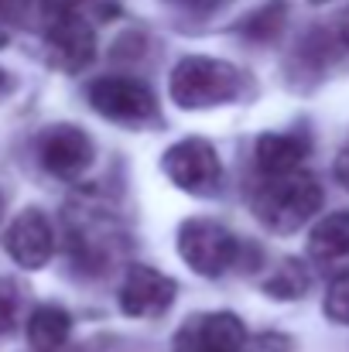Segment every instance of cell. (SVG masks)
<instances>
[{"instance_id":"obj_13","label":"cell","mask_w":349,"mask_h":352,"mask_svg":"<svg viewBox=\"0 0 349 352\" xmlns=\"http://www.w3.org/2000/svg\"><path fill=\"white\" fill-rule=\"evenodd\" d=\"M308 137L302 130L291 133H264L257 140V168L264 175H288L298 171L302 161L308 157Z\"/></svg>"},{"instance_id":"obj_22","label":"cell","mask_w":349,"mask_h":352,"mask_svg":"<svg viewBox=\"0 0 349 352\" xmlns=\"http://www.w3.org/2000/svg\"><path fill=\"white\" fill-rule=\"evenodd\" d=\"M178 7H185V10H199V14H206V10H216V7H223L226 0H175Z\"/></svg>"},{"instance_id":"obj_6","label":"cell","mask_w":349,"mask_h":352,"mask_svg":"<svg viewBox=\"0 0 349 352\" xmlns=\"http://www.w3.org/2000/svg\"><path fill=\"white\" fill-rule=\"evenodd\" d=\"M86 96L100 117L123 123V126H144V123L158 120L154 93L140 79H130V76H103V79L89 82Z\"/></svg>"},{"instance_id":"obj_4","label":"cell","mask_w":349,"mask_h":352,"mask_svg":"<svg viewBox=\"0 0 349 352\" xmlns=\"http://www.w3.org/2000/svg\"><path fill=\"white\" fill-rule=\"evenodd\" d=\"M65 239H69V260L79 274L100 277L110 274L114 260L123 250V233L103 209H72L65 216Z\"/></svg>"},{"instance_id":"obj_19","label":"cell","mask_w":349,"mask_h":352,"mask_svg":"<svg viewBox=\"0 0 349 352\" xmlns=\"http://www.w3.org/2000/svg\"><path fill=\"white\" fill-rule=\"evenodd\" d=\"M31 0H0V48L14 38V31L21 28L24 14H28Z\"/></svg>"},{"instance_id":"obj_18","label":"cell","mask_w":349,"mask_h":352,"mask_svg":"<svg viewBox=\"0 0 349 352\" xmlns=\"http://www.w3.org/2000/svg\"><path fill=\"white\" fill-rule=\"evenodd\" d=\"M17 311H21V294L17 284L0 277V336H7L17 325Z\"/></svg>"},{"instance_id":"obj_1","label":"cell","mask_w":349,"mask_h":352,"mask_svg":"<svg viewBox=\"0 0 349 352\" xmlns=\"http://www.w3.org/2000/svg\"><path fill=\"white\" fill-rule=\"evenodd\" d=\"M322 185L308 171L264 175V185L253 192V216L274 233H295L322 209Z\"/></svg>"},{"instance_id":"obj_23","label":"cell","mask_w":349,"mask_h":352,"mask_svg":"<svg viewBox=\"0 0 349 352\" xmlns=\"http://www.w3.org/2000/svg\"><path fill=\"white\" fill-rule=\"evenodd\" d=\"M339 41L349 52V10H343V17H339Z\"/></svg>"},{"instance_id":"obj_15","label":"cell","mask_w":349,"mask_h":352,"mask_svg":"<svg viewBox=\"0 0 349 352\" xmlns=\"http://www.w3.org/2000/svg\"><path fill=\"white\" fill-rule=\"evenodd\" d=\"M284 24H288V7H284V0H271V3L257 7L250 17H243L240 34H243L246 41H253V45H271V41H277V34L284 31Z\"/></svg>"},{"instance_id":"obj_24","label":"cell","mask_w":349,"mask_h":352,"mask_svg":"<svg viewBox=\"0 0 349 352\" xmlns=\"http://www.w3.org/2000/svg\"><path fill=\"white\" fill-rule=\"evenodd\" d=\"M7 89H10V76H7V72H3V69H0V96H3V93H7Z\"/></svg>"},{"instance_id":"obj_26","label":"cell","mask_w":349,"mask_h":352,"mask_svg":"<svg viewBox=\"0 0 349 352\" xmlns=\"http://www.w3.org/2000/svg\"><path fill=\"white\" fill-rule=\"evenodd\" d=\"M0 212H3V199H0Z\"/></svg>"},{"instance_id":"obj_21","label":"cell","mask_w":349,"mask_h":352,"mask_svg":"<svg viewBox=\"0 0 349 352\" xmlns=\"http://www.w3.org/2000/svg\"><path fill=\"white\" fill-rule=\"evenodd\" d=\"M336 178H339V185L349 192V144L339 151V157H336Z\"/></svg>"},{"instance_id":"obj_5","label":"cell","mask_w":349,"mask_h":352,"mask_svg":"<svg viewBox=\"0 0 349 352\" xmlns=\"http://www.w3.org/2000/svg\"><path fill=\"white\" fill-rule=\"evenodd\" d=\"M178 253L202 277H220L243 260L240 239L213 219H189L178 230Z\"/></svg>"},{"instance_id":"obj_12","label":"cell","mask_w":349,"mask_h":352,"mask_svg":"<svg viewBox=\"0 0 349 352\" xmlns=\"http://www.w3.org/2000/svg\"><path fill=\"white\" fill-rule=\"evenodd\" d=\"M308 256L322 270H349V212H332L312 230Z\"/></svg>"},{"instance_id":"obj_2","label":"cell","mask_w":349,"mask_h":352,"mask_svg":"<svg viewBox=\"0 0 349 352\" xmlns=\"http://www.w3.org/2000/svg\"><path fill=\"white\" fill-rule=\"evenodd\" d=\"M41 34L55 69L83 72L96 58V34L83 0H41Z\"/></svg>"},{"instance_id":"obj_11","label":"cell","mask_w":349,"mask_h":352,"mask_svg":"<svg viewBox=\"0 0 349 352\" xmlns=\"http://www.w3.org/2000/svg\"><path fill=\"white\" fill-rule=\"evenodd\" d=\"M3 250L24 270H38L55 253V230L41 209H24L3 233Z\"/></svg>"},{"instance_id":"obj_25","label":"cell","mask_w":349,"mask_h":352,"mask_svg":"<svg viewBox=\"0 0 349 352\" xmlns=\"http://www.w3.org/2000/svg\"><path fill=\"white\" fill-rule=\"evenodd\" d=\"M312 3H329V0H312Z\"/></svg>"},{"instance_id":"obj_16","label":"cell","mask_w":349,"mask_h":352,"mask_svg":"<svg viewBox=\"0 0 349 352\" xmlns=\"http://www.w3.org/2000/svg\"><path fill=\"white\" fill-rule=\"evenodd\" d=\"M312 287V274L305 270V263L298 260H284L264 284V291L271 298H281V301H295V298H305V291Z\"/></svg>"},{"instance_id":"obj_17","label":"cell","mask_w":349,"mask_h":352,"mask_svg":"<svg viewBox=\"0 0 349 352\" xmlns=\"http://www.w3.org/2000/svg\"><path fill=\"white\" fill-rule=\"evenodd\" d=\"M326 315L339 325H349V270H343L326 294Z\"/></svg>"},{"instance_id":"obj_9","label":"cell","mask_w":349,"mask_h":352,"mask_svg":"<svg viewBox=\"0 0 349 352\" xmlns=\"http://www.w3.org/2000/svg\"><path fill=\"white\" fill-rule=\"evenodd\" d=\"M175 294H178V287L168 274L134 263L120 284V311L127 318H161L171 308Z\"/></svg>"},{"instance_id":"obj_10","label":"cell","mask_w":349,"mask_h":352,"mask_svg":"<svg viewBox=\"0 0 349 352\" xmlns=\"http://www.w3.org/2000/svg\"><path fill=\"white\" fill-rule=\"evenodd\" d=\"M178 352H243L246 349V329L233 311H206L189 318L175 332Z\"/></svg>"},{"instance_id":"obj_7","label":"cell","mask_w":349,"mask_h":352,"mask_svg":"<svg viewBox=\"0 0 349 352\" xmlns=\"http://www.w3.org/2000/svg\"><path fill=\"white\" fill-rule=\"evenodd\" d=\"M161 168L189 195H213L220 188V178H223L220 154L202 137H189V140L171 144L161 157Z\"/></svg>"},{"instance_id":"obj_14","label":"cell","mask_w":349,"mask_h":352,"mask_svg":"<svg viewBox=\"0 0 349 352\" xmlns=\"http://www.w3.org/2000/svg\"><path fill=\"white\" fill-rule=\"evenodd\" d=\"M69 332H72V318L59 305H41L28 318V342L34 352H59L69 342Z\"/></svg>"},{"instance_id":"obj_3","label":"cell","mask_w":349,"mask_h":352,"mask_svg":"<svg viewBox=\"0 0 349 352\" xmlns=\"http://www.w3.org/2000/svg\"><path fill=\"white\" fill-rule=\"evenodd\" d=\"M168 89L182 110H209V107L230 103L243 93V76L236 65L223 62V58L189 55L175 65Z\"/></svg>"},{"instance_id":"obj_20","label":"cell","mask_w":349,"mask_h":352,"mask_svg":"<svg viewBox=\"0 0 349 352\" xmlns=\"http://www.w3.org/2000/svg\"><path fill=\"white\" fill-rule=\"evenodd\" d=\"M284 349H288V339H281V336H260V339L246 342L243 352H284Z\"/></svg>"},{"instance_id":"obj_8","label":"cell","mask_w":349,"mask_h":352,"mask_svg":"<svg viewBox=\"0 0 349 352\" xmlns=\"http://www.w3.org/2000/svg\"><path fill=\"white\" fill-rule=\"evenodd\" d=\"M34 151H38L41 168L62 182H76L93 164V140L86 137V130H79L72 123H55V126L41 130Z\"/></svg>"}]
</instances>
